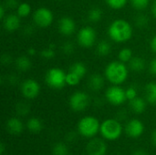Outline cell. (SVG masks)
<instances>
[{
  "label": "cell",
  "mask_w": 156,
  "mask_h": 155,
  "mask_svg": "<svg viewBox=\"0 0 156 155\" xmlns=\"http://www.w3.org/2000/svg\"><path fill=\"white\" fill-rule=\"evenodd\" d=\"M108 35L115 42H126L133 36V28L128 21L124 19H116L110 25Z\"/></svg>",
  "instance_id": "6da1fadb"
},
{
  "label": "cell",
  "mask_w": 156,
  "mask_h": 155,
  "mask_svg": "<svg viewBox=\"0 0 156 155\" xmlns=\"http://www.w3.org/2000/svg\"><path fill=\"white\" fill-rule=\"evenodd\" d=\"M105 76L113 85H120L123 83L128 77L127 67L122 61H112L107 65Z\"/></svg>",
  "instance_id": "7a4b0ae2"
},
{
  "label": "cell",
  "mask_w": 156,
  "mask_h": 155,
  "mask_svg": "<svg viewBox=\"0 0 156 155\" xmlns=\"http://www.w3.org/2000/svg\"><path fill=\"white\" fill-rule=\"evenodd\" d=\"M100 132L104 139L115 141L121 137L122 133V126L119 121L115 119H108L101 124Z\"/></svg>",
  "instance_id": "3957f363"
},
{
  "label": "cell",
  "mask_w": 156,
  "mask_h": 155,
  "mask_svg": "<svg viewBox=\"0 0 156 155\" xmlns=\"http://www.w3.org/2000/svg\"><path fill=\"white\" fill-rule=\"evenodd\" d=\"M100 128L101 124L98 119L92 116H86L78 123V131L85 138H92L95 136L100 131Z\"/></svg>",
  "instance_id": "277c9868"
},
{
  "label": "cell",
  "mask_w": 156,
  "mask_h": 155,
  "mask_svg": "<svg viewBox=\"0 0 156 155\" xmlns=\"http://www.w3.org/2000/svg\"><path fill=\"white\" fill-rule=\"evenodd\" d=\"M67 74L58 68H52L46 74V82L48 86L54 90H61L66 83Z\"/></svg>",
  "instance_id": "5b68a950"
},
{
  "label": "cell",
  "mask_w": 156,
  "mask_h": 155,
  "mask_svg": "<svg viewBox=\"0 0 156 155\" xmlns=\"http://www.w3.org/2000/svg\"><path fill=\"white\" fill-rule=\"evenodd\" d=\"M53 13L47 7H39L33 14V21L39 27H47L53 22Z\"/></svg>",
  "instance_id": "8992f818"
},
{
  "label": "cell",
  "mask_w": 156,
  "mask_h": 155,
  "mask_svg": "<svg viewBox=\"0 0 156 155\" xmlns=\"http://www.w3.org/2000/svg\"><path fill=\"white\" fill-rule=\"evenodd\" d=\"M105 97H106V100L111 104L115 105V106L122 105L127 100L125 90L122 88L119 87L118 85H114L109 88L106 90Z\"/></svg>",
  "instance_id": "52a82bcc"
},
{
  "label": "cell",
  "mask_w": 156,
  "mask_h": 155,
  "mask_svg": "<svg viewBox=\"0 0 156 155\" xmlns=\"http://www.w3.org/2000/svg\"><path fill=\"white\" fill-rule=\"evenodd\" d=\"M90 103L89 95L83 91H77L69 98V106L74 111H84Z\"/></svg>",
  "instance_id": "ba28073f"
},
{
  "label": "cell",
  "mask_w": 156,
  "mask_h": 155,
  "mask_svg": "<svg viewBox=\"0 0 156 155\" xmlns=\"http://www.w3.org/2000/svg\"><path fill=\"white\" fill-rule=\"evenodd\" d=\"M78 43L83 48H91L96 40V32L91 26H84L78 33Z\"/></svg>",
  "instance_id": "9c48e42d"
},
{
  "label": "cell",
  "mask_w": 156,
  "mask_h": 155,
  "mask_svg": "<svg viewBox=\"0 0 156 155\" xmlns=\"http://www.w3.org/2000/svg\"><path fill=\"white\" fill-rule=\"evenodd\" d=\"M40 91V86L33 79H27L22 82L21 85V92L23 96L27 99L32 100L38 96Z\"/></svg>",
  "instance_id": "30bf717a"
},
{
  "label": "cell",
  "mask_w": 156,
  "mask_h": 155,
  "mask_svg": "<svg viewBox=\"0 0 156 155\" xmlns=\"http://www.w3.org/2000/svg\"><path fill=\"white\" fill-rule=\"evenodd\" d=\"M86 151L88 155H105L107 153V145L101 139H92L88 143Z\"/></svg>",
  "instance_id": "8fae6325"
},
{
  "label": "cell",
  "mask_w": 156,
  "mask_h": 155,
  "mask_svg": "<svg viewBox=\"0 0 156 155\" xmlns=\"http://www.w3.org/2000/svg\"><path fill=\"white\" fill-rule=\"evenodd\" d=\"M144 132V123L137 119L131 120L125 126V132L130 138H139Z\"/></svg>",
  "instance_id": "7c38bea8"
},
{
  "label": "cell",
  "mask_w": 156,
  "mask_h": 155,
  "mask_svg": "<svg viewBox=\"0 0 156 155\" xmlns=\"http://www.w3.org/2000/svg\"><path fill=\"white\" fill-rule=\"evenodd\" d=\"M3 26L8 32H14L20 26V16L18 15L10 14L3 18Z\"/></svg>",
  "instance_id": "4fadbf2b"
},
{
  "label": "cell",
  "mask_w": 156,
  "mask_h": 155,
  "mask_svg": "<svg viewBox=\"0 0 156 155\" xmlns=\"http://www.w3.org/2000/svg\"><path fill=\"white\" fill-rule=\"evenodd\" d=\"M75 28H76V25L72 18L68 17V16H64L60 18L58 22V29L62 35L69 36L73 34V32L75 31Z\"/></svg>",
  "instance_id": "5bb4252c"
},
{
  "label": "cell",
  "mask_w": 156,
  "mask_h": 155,
  "mask_svg": "<svg viewBox=\"0 0 156 155\" xmlns=\"http://www.w3.org/2000/svg\"><path fill=\"white\" fill-rule=\"evenodd\" d=\"M6 130L13 135H19L23 132V123L17 118H10L6 122Z\"/></svg>",
  "instance_id": "9a60e30c"
},
{
  "label": "cell",
  "mask_w": 156,
  "mask_h": 155,
  "mask_svg": "<svg viewBox=\"0 0 156 155\" xmlns=\"http://www.w3.org/2000/svg\"><path fill=\"white\" fill-rule=\"evenodd\" d=\"M103 85H104V79L101 74L96 73L90 78L89 87L90 88V90L94 91H99L103 88Z\"/></svg>",
  "instance_id": "2e32d148"
},
{
  "label": "cell",
  "mask_w": 156,
  "mask_h": 155,
  "mask_svg": "<svg viewBox=\"0 0 156 155\" xmlns=\"http://www.w3.org/2000/svg\"><path fill=\"white\" fill-rule=\"evenodd\" d=\"M130 107L135 113H143L146 109V102L144 99L136 97L135 99L130 100Z\"/></svg>",
  "instance_id": "e0dca14e"
},
{
  "label": "cell",
  "mask_w": 156,
  "mask_h": 155,
  "mask_svg": "<svg viewBox=\"0 0 156 155\" xmlns=\"http://www.w3.org/2000/svg\"><path fill=\"white\" fill-rule=\"evenodd\" d=\"M146 100L151 104H156V83L150 82L145 87Z\"/></svg>",
  "instance_id": "ac0fdd59"
},
{
  "label": "cell",
  "mask_w": 156,
  "mask_h": 155,
  "mask_svg": "<svg viewBox=\"0 0 156 155\" xmlns=\"http://www.w3.org/2000/svg\"><path fill=\"white\" fill-rule=\"evenodd\" d=\"M27 128L33 133H38L42 131L43 124L38 118H30L27 122Z\"/></svg>",
  "instance_id": "d6986e66"
},
{
  "label": "cell",
  "mask_w": 156,
  "mask_h": 155,
  "mask_svg": "<svg viewBox=\"0 0 156 155\" xmlns=\"http://www.w3.org/2000/svg\"><path fill=\"white\" fill-rule=\"evenodd\" d=\"M129 67L133 71H142L143 69H144L145 62H144V58H142L140 57H133L129 61Z\"/></svg>",
  "instance_id": "ffe728a7"
},
{
  "label": "cell",
  "mask_w": 156,
  "mask_h": 155,
  "mask_svg": "<svg viewBox=\"0 0 156 155\" xmlns=\"http://www.w3.org/2000/svg\"><path fill=\"white\" fill-rule=\"evenodd\" d=\"M16 68L21 71H27L31 68V61L26 56H20L16 60Z\"/></svg>",
  "instance_id": "44dd1931"
},
{
  "label": "cell",
  "mask_w": 156,
  "mask_h": 155,
  "mask_svg": "<svg viewBox=\"0 0 156 155\" xmlns=\"http://www.w3.org/2000/svg\"><path fill=\"white\" fill-rule=\"evenodd\" d=\"M111 50H112V46L106 40L101 41L97 46V53L101 57H105L109 55L111 53Z\"/></svg>",
  "instance_id": "7402d4cb"
},
{
  "label": "cell",
  "mask_w": 156,
  "mask_h": 155,
  "mask_svg": "<svg viewBox=\"0 0 156 155\" xmlns=\"http://www.w3.org/2000/svg\"><path fill=\"white\" fill-rule=\"evenodd\" d=\"M69 71L77 74L78 76H80L82 79L87 73V68L82 62H76L73 65H71V67L69 69Z\"/></svg>",
  "instance_id": "603a6c76"
},
{
  "label": "cell",
  "mask_w": 156,
  "mask_h": 155,
  "mask_svg": "<svg viewBox=\"0 0 156 155\" xmlns=\"http://www.w3.org/2000/svg\"><path fill=\"white\" fill-rule=\"evenodd\" d=\"M53 155H69V148L63 143H57L52 148Z\"/></svg>",
  "instance_id": "cb8c5ba5"
},
{
  "label": "cell",
  "mask_w": 156,
  "mask_h": 155,
  "mask_svg": "<svg viewBox=\"0 0 156 155\" xmlns=\"http://www.w3.org/2000/svg\"><path fill=\"white\" fill-rule=\"evenodd\" d=\"M89 20L91 22H98L102 17V11L99 7H93L90 10L88 15Z\"/></svg>",
  "instance_id": "d4e9b609"
},
{
  "label": "cell",
  "mask_w": 156,
  "mask_h": 155,
  "mask_svg": "<svg viewBox=\"0 0 156 155\" xmlns=\"http://www.w3.org/2000/svg\"><path fill=\"white\" fill-rule=\"evenodd\" d=\"M17 15L20 17H27L31 12V6L27 3H21L17 6Z\"/></svg>",
  "instance_id": "484cf974"
},
{
  "label": "cell",
  "mask_w": 156,
  "mask_h": 155,
  "mask_svg": "<svg viewBox=\"0 0 156 155\" xmlns=\"http://www.w3.org/2000/svg\"><path fill=\"white\" fill-rule=\"evenodd\" d=\"M133 58V51L128 48H124L119 52V59L122 62H129Z\"/></svg>",
  "instance_id": "4316f807"
},
{
  "label": "cell",
  "mask_w": 156,
  "mask_h": 155,
  "mask_svg": "<svg viewBox=\"0 0 156 155\" xmlns=\"http://www.w3.org/2000/svg\"><path fill=\"white\" fill-rule=\"evenodd\" d=\"M81 78L80 76H78L77 74L71 72V71H69L67 73V76H66V83L69 86H76L80 83Z\"/></svg>",
  "instance_id": "83f0119b"
},
{
  "label": "cell",
  "mask_w": 156,
  "mask_h": 155,
  "mask_svg": "<svg viewBox=\"0 0 156 155\" xmlns=\"http://www.w3.org/2000/svg\"><path fill=\"white\" fill-rule=\"evenodd\" d=\"M108 5H110L113 9H121L122 8L128 0H105Z\"/></svg>",
  "instance_id": "f1b7e54d"
},
{
  "label": "cell",
  "mask_w": 156,
  "mask_h": 155,
  "mask_svg": "<svg viewBox=\"0 0 156 155\" xmlns=\"http://www.w3.org/2000/svg\"><path fill=\"white\" fill-rule=\"evenodd\" d=\"M150 0H132L133 7L137 10H143L147 7Z\"/></svg>",
  "instance_id": "f546056e"
},
{
  "label": "cell",
  "mask_w": 156,
  "mask_h": 155,
  "mask_svg": "<svg viewBox=\"0 0 156 155\" xmlns=\"http://www.w3.org/2000/svg\"><path fill=\"white\" fill-rule=\"evenodd\" d=\"M54 48H55V46L53 44H52V46L50 45L48 48H46V49H44V50L41 51V56L43 58H48V59L54 58V56H55V50H54Z\"/></svg>",
  "instance_id": "4dcf8cb0"
},
{
  "label": "cell",
  "mask_w": 156,
  "mask_h": 155,
  "mask_svg": "<svg viewBox=\"0 0 156 155\" xmlns=\"http://www.w3.org/2000/svg\"><path fill=\"white\" fill-rule=\"evenodd\" d=\"M135 23L137 26L144 27L148 24V17L145 15H138L135 18Z\"/></svg>",
  "instance_id": "1f68e13d"
},
{
  "label": "cell",
  "mask_w": 156,
  "mask_h": 155,
  "mask_svg": "<svg viewBox=\"0 0 156 155\" xmlns=\"http://www.w3.org/2000/svg\"><path fill=\"white\" fill-rule=\"evenodd\" d=\"M16 111L19 115L21 116H25L28 113L29 111V107L25 104V103H19L17 106H16Z\"/></svg>",
  "instance_id": "d6a6232c"
},
{
  "label": "cell",
  "mask_w": 156,
  "mask_h": 155,
  "mask_svg": "<svg viewBox=\"0 0 156 155\" xmlns=\"http://www.w3.org/2000/svg\"><path fill=\"white\" fill-rule=\"evenodd\" d=\"M62 51L66 55H70L74 51V46L71 42H65L62 46Z\"/></svg>",
  "instance_id": "836d02e7"
},
{
  "label": "cell",
  "mask_w": 156,
  "mask_h": 155,
  "mask_svg": "<svg viewBox=\"0 0 156 155\" xmlns=\"http://www.w3.org/2000/svg\"><path fill=\"white\" fill-rule=\"evenodd\" d=\"M125 94H126V98L129 100H132L133 99H135L137 97V91L134 88H129L125 90Z\"/></svg>",
  "instance_id": "e575fe53"
},
{
  "label": "cell",
  "mask_w": 156,
  "mask_h": 155,
  "mask_svg": "<svg viewBox=\"0 0 156 155\" xmlns=\"http://www.w3.org/2000/svg\"><path fill=\"white\" fill-rule=\"evenodd\" d=\"M18 5H18L17 0H5V6L8 7V8H11V9L16 8V7L17 8Z\"/></svg>",
  "instance_id": "d590c367"
},
{
  "label": "cell",
  "mask_w": 156,
  "mask_h": 155,
  "mask_svg": "<svg viewBox=\"0 0 156 155\" xmlns=\"http://www.w3.org/2000/svg\"><path fill=\"white\" fill-rule=\"evenodd\" d=\"M150 72L156 76V58L153 59L150 63Z\"/></svg>",
  "instance_id": "8d00e7d4"
},
{
  "label": "cell",
  "mask_w": 156,
  "mask_h": 155,
  "mask_svg": "<svg viewBox=\"0 0 156 155\" xmlns=\"http://www.w3.org/2000/svg\"><path fill=\"white\" fill-rule=\"evenodd\" d=\"M132 155H148V153L143 149H138V150H135Z\"/></svg>",
  "instance_id": "74e56055"
},
{
  "label": "cell",
  "mask_w": 156,
  "mask_h": 155,
  "mask_svg": "<svg viewBox=\"0 0 156 155\" xmlns=\"http://www.w3.org/2000/svg\"><path fill=\"white\" fill-rule=\"evenodd\" d=\"M151 48L154 52L156 53V35L152 38L151 40Z\"/></svg>",
  "instance_id": "f35d334b"
},
{
  "label": "cell",
  "mask_w": 156,
  "mask_h": 155,
  "mask_svg": "<svg viewBox=\"0 0 156 155\" xmlns=\"http://www.w3.org/2000/svg\"><path fill=\"white\" fill-rule=\"evenodd\" d=\"M5 5H1L0 6V17L3 19L5 17Z\"/></svg>",
  "instance_id": "ab89813d"
},
{
  "label": "cell",
  "mask_w": 156,
  "mask_h": 155,
  "mask_svg": "<svg viewBox=\"0 0 156 155\" xmlns=\"http://www.w3.org/2000/svg\"><path fill=\"white\" fill-rule=\"evenodd\" d=\"M152 143H153L154 145L156 146V129L154 131V132L152 134Z\"/></svg>",
  "instance_id": "60d3db41"
},
{
  "label": "cell",
  "mask_w": 156,
  "mask_h": 155,
  "mask_svg": "<svg viewBox=\"0 0 156 155\" xmlns=\"http://www.w3.org/2000/svg\"><path fill=\"white\" fill-rule=\"evenodd\" d=\"M27 53H28L30 56H33V55H35V54H36V49H35V48H30L27 50Z\"/></svg>",
  "instance_id": "b9f144b4"
},
{
  "label": "cell",
  "mask_w": 156,
  "mask_h": 155,
  "mask_svg": "<svg viewBox=\"0 0 156 155\" xmlns=\"http://www.w3.org/2000/svg\"><path fill=\"white\" fill-rule=\"evenodd\" d=\"M4 152H5V144L2 143L0 144V154H4Z\"/></svg>",
  "instance_id": "7bdbcfd3"
},
{
  "label": "cell",
  "mask_w": 156,
  "mask_h": 155,
  "mask_svg": "<svg viewBox=\"0 0 156 155\" xmlns=\"http://www.w3.org/2000/svg\"><path fill=\"white\" fill-rule=\"evenodd\" d=\"M153 13H154V16L156 17V2L154 5V7H153Z\"/></svg>",
  "instance_id": "ee69618b"
},
{
  "label": "cell",
  "mask_w": 156,
  "mask_h": 155,
  "mask_svg": "<svg viewBox=\"0 0 156 155\" xmlns=\"http://www.w3.org/2000/svg\"><path fill=\"white\" fill-rule=\"evenodd\" d=\"M118 155H120V154H118Z\"/></svg>",
  "instance_id": "f6af8a7d"
}]
</instances>
